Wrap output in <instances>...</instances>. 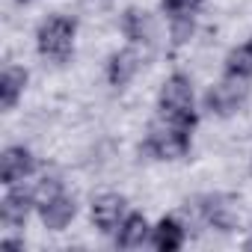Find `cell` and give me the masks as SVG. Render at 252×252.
I'll use <instances>...</instances> for the list:
<instances>
[{"mask_svg":"<svg viewBox=\"0 0 252 252\" xmlns=\"http://www.w3.org/2000/svg\"><path fill=\"white\" fill-rule=\"evenodd\" d=\"M158 110H160V119L166 122H175L181 128H190L196 125V113H193V86H190V77L184 74H172L166 77L160 95H158Z\"/></svg>","mask_w":252,"mask_h":252,"instance_id":"obj_1","label":"cell"},{"mask_svg":"<svg viewBox=\"0 0 252 252\" xmlns=\"http://www.w3.org/2000/svg\"><path fill=\"white\" fill-rule=\"evenodd\" d=\"M146 152H152L160 160H178L190 152V128H181L175 122L160 119L158 125L149 128L146 137Z\"/></svg>","mask_w":252,"mask_h":252,"instance_id":"obj_2","label":"cell"},{"mask_svg":"<svg viewBox=\"0 0 252 252\" xmlns=\"http://www.w3.org/2000/svg\"><path fill=\"white\" fill-rule=\"evenodd\" d=\"M74 30L77 24L65 15H54L48 21H42L39 33H36V45H39V54L48 57V60H68L71 48H74Z\"/></svg>","mask_w":252,"mask_h":252,"instance_id":"obj_3","label":"cell"},{"mask_svg":"<svg viewBox=\"0 0 252 252\" xmlns=\"http://www.w3.org/2000/svg\"><path fill=\"white\" fill-rule=\"evenodd\" d=\"M243 101H246V86L237 77H228L225 83H217L208 89L205 110H211L214 116H231L243 107Z\"/></svg>","mask_w":252,"mask_h":252,"instance_id":"obj_4","label":"cell"},{"mask_svg":"<svg viewBox=\"0 0 252 252\" xmlns=\"http://www.w3.org/2000/svg\"><path fill=\"white\" fill-rule=\"evenodd\" d=\"M122 220H125V199L119 193H104L92 202V222L98 231L110 234L122 225Z\"/></svg>","mask_w":252,"mask_h":252,"instance_id":"obj_5","label":"cell"},{"mask_svg":"<svg viewBox=\"0 0 252 252\" xmlns=\"http://www.w3.org/2000/svg\"><path fill=\"white\" fill-rule=\"evenodd\" d=\"M33 169H36V160L24 146H9L3 152V158H0V181L9 184V187L24 181Z\"/></svg>","mask_w":252,"mask_h":252,"instance_id":"obj_6","label":"cell"},{"mask_svg":"<svg viewBox=\"0 0 252 252\" xmlns=\"http://www.w3.org/2000/svg\"><path fill=\"white\" fill-rule=\"evenodd\" d=\"M199 214L208 225L220 228V231H231L237 225V214L231 208V202L225 196H205L199 199Z\"/></svg>","mask_w":252,"mask_h":252,"instance_id":"obj_7","label":"cell"},{"mask_svg":"<svg viewBox=\"0 0 252 252\" xmlns=\"http://www.w3.org/2000/svg\"><path fill=\"white\" fill-rule=\"evenodd\" d=\"M33 193L27 190H9L3 196V202H0V220H3V225L15 228V225H24L27 217H30V208H33Z\"/></svg>","mask_w":252,"mask_h":252,"instance_id":"obj_8","label":"cell"},{"mask_svg":"<svg viewBox=\"0 0 252 252\" xmlns=\"http://www.w3.org/2000/svg\"><path fill=\"white\" fill-rule=\"evenodd\" d=\"M137 68H140V57H137L134 51H119V54H113L110 63H107V80H110L113 86H128V83L134 80Z\"/></svg>","mask_w":252,"mask_h":252,"instance_id":"obj_9","label":"cell"},{"mask_svg":"<svg viewBox=\"0 0 252 252\" xmlns=\"http://www.w3.org/2000/svg\"><path fill=\"white\" fill-rule=\"evenodd\" d=\"M74 214H77V205H74V199H68V196H57L54 202L42 205V222H45V228H51V231H63V228L74 220Z\"/></svg>","mask_w":252,"mask_h":252,"instance_id":"obj_10","label":"cell"},{"mask_svg":"<svg viewBox=\"0 0 252 252\" xmlns=\"http://www.w3.org/2000/svg\"><path fill=\"white\" fill-rule=\"evenodd\" d=\"M149 222L143 214H131V217H125L122 225L116 228V246L122 249H134V246H143L146 237H149Z\"/></svg>","mask_w":252,"mask_h":252,"instance_id":"obj_11","label":"cell"},{"mask_svg":"<svg viewBox=\"0 0 252 252\" xmlns=\"http://www.w3.org/2000/svg\"><path fill=\"white\" fill-rule=\"evenodd\" d=\"M184 243V228L175 217H163L155 228H152V246L160 252H175Z\"/></svg>","mask_w":252,"mask_h":252,"instance_id":"obj_12","label":"cell"},{"mask_svg":"<svg viewBox=\"0 0 252 252\" xmlns=\"http://www.w3.org/2000/svg\"><path fill=\"white\" fill-rule=\"evenodd\" d=\"M24 86H27V71L24 68H18V65L3 68V74H0V107L12 110L18 104Z\"/></svg>","mask_w":252,"mask_h":252,"instance_id":"obj_13","label":"cell"},{"mask_svg":"<svg viewBox=\"0 0 252 252\" xmlns=\"http://www.w3.org/2000/svg\"><path fill=\"white\" fill-rule=\"evenodd\" d=\"M122 33L128 36L131 42H152L155 36V27H152V18L140 9H128L122 15Z\"/></svg>","mask_w":252,"mask_h":252,"instance_id":"obj_14","label":"cell"},{"mask_svg":"<svg viewBox=\"0 0 252 252\" xmlns=\"http://www.w3.org/2000/svg\"><path fill=\"white\" fill-rule=\"evenodd\" d=\"M225 74L228 77H237V80H246L252 77V48H234L228 57H225Z\"/></svg>","mask_w":252,"mask_h":252,"instance_id":"obj_15","label":"cell"},{"mask_svg":"<svg viewBox=\"0 0 252 252\" xmlns=\"http://www.w3.org/2000/svg\"><path fill=\"white\" fill-rule=\"evenodd\" d=\"M57 196H63V184H60L57 178H45V181H39V187L33 190V199H36L39 208L48 205V202H54Z\"/></svg>","mask_w":252,"mask_h":252,"instance_id":"obj_16","label":"cell"},{"mask_svg":"<svg viewBox=\"0 0 252 252\" xmlns=\"http://www.w3.org/2000/svg\"><path fill=\"white\" fill-rule=\"evenodd\" d=\"M202 0H163V12L172 15V18H184V15H193L199 9Z\"/></svg>","mask_w":252,"mask_h":252,"instance_id":"obj_17","label":"cell"},{"mask_svg":"<svg viewBox=\"0 0 252 252\" xmlns=\"http://www.w3.org/2000/svg\"><path fill=\"white\" fill-rule=\"evenodd\" d=\"M190 33H193V15L172 18V42H175V45L187 42V39H190Z\"/></svg>","mask_w":252,"mask_h":252,"instance_id":"obj_18","label":"cell"},{"mask_svg":"<svg viewBox=\"0 0 252 252\" xmlns=\"http://www.w3.org/2000/svg\"><path fill=\"white\" fill-rule=\"evenodd\" d=\"M18 3H30V0H18Z\"/></svg>","mask_w":252,"mask_h":252,"instance_id":"obj_19","label":"cell"},{"mask_svg":"<svg viewBox=\"0 0 252 252\" xmlns=\"http://www.w3.org/2000/svg\"><path fill=\"white\" fill-rule=\"evenodd\" d=\"M249 48H252V39H249Z\"/></svg>","mask_w":252,"mask_h":252,"instance_id":"obj_20","label":"cell"}]
</instances>
